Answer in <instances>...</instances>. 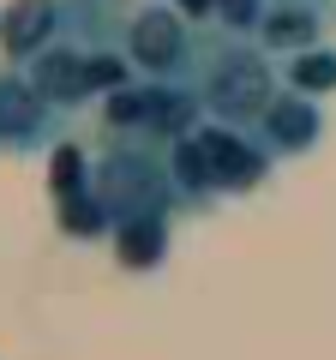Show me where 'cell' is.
<instances>
[{
  "instance_id": "cell-2",
  "label": "cell",
  "mask_w": 336,
  "mask_h": 360,
  "mask_svg": "<svg viewBox=\"0 0 336 360\" xmlns=\"http://www.w3.org/2000/svg\"><path fill=\"white\" fill-rule=\"evenodd\" d=\"M210 37L217 30H193L168 0H138L127 18V60L138 78H168V84H186V78L198 72V60H205Z\"/></svg>"
},
{
  "instance_id": "cell-7",
  "label": "cell",
  "mask_w": 336,
  "mask_h": 360,
  "mask_svg": "<svg viewBox=\"0 0 336 360\" xmlns=\"http://www.w3.org/2000/svg\"><path fill=\"white\" fill-rule=\"evenodd\" d=\"M84 60H91V49L72 37H54L49 49L37 54V60H25V78L49 96L60 115H72V108L91 103V78H84Z\"/></svg>"
},
{
  "instance_id": "cell-8",
  "label": "cell",
  "mask_w": 336,
  "mask_h": 360,
  "mask_svg": "<svg viewBox=\"0 0 336 360\" xmlns=\"http://www.w3.org/2000/svg\"><path fill=\"white\" fill-rule=\"evenodd\" d=\"M66 25V0H6L0 6V54L13 66L37 60Z\"/></svg>"
},
{
  "instance_id": "cell-12",
  "label": "cell",
  "mask_w": 336,
  "mask_h": 360,
  "mask_svg": "<svg viewBox=\"0 0 336 360\" xmlns=\"http://www.w3.org/2000/svg\"><path fill=\"white\" fill-rule=\"evenodd\" d=\"M283 84L300 90V96H330L336 90V42L306 49V54H288L283 60Z\"/></svg>"
},
{
  "instance_id": "cell-1",
  "label": "cell",
  "mask_w": 336,
  "mask_h": 360,
  "mask_svg": "<svg viewBox=\"0 0 336 360\" xmlns=\"http://www.w3.org/2000/svg\"><path fill=\"white\" fill-rule=\"evenodd\" d=\"M193 90L198 103H205L210 120H228V127H259L264 108L276 103V90H283V66L259 49L252 37H210L205 60L193 72Z\"/></svg>"
},
{
  "instance_id": "cell-13",
  "label": "cell",
  "mask_w": 336,
  "mask_h": 360,
  "mask_svg": "<svg viewBox=\"0 0 336 360\" xmlns=\"http://www.w3.org/2000/svg\"><path fill=\"white\" fill-rule=\"evenodd\" d=\"M91 174H96V162L78 144H54V198H78V193H91Z\"/></svg>"
},
{
  "instance_id": "cell-5",
  "label": "cell",
  "mask_w": 336,
  "mask_h": 360,
  "mask_svg": "<svg viewBox=\"0 0 336 360\" xmlns=\"http://www.w3.org/2000/svg\"><path fill=\"white\" fill-rule=\"evenodd\" d=\"M60 108L25 78V66H0V150L6 156H30L54 139Z\"/></svg>"
},
{
  "instance_id": "cell-6",
  "label": "cell",
  "mask_w": 336,
  "mask_h": 360,
  "mask_svg": "<svg viewBox=\"0 0 336 360\" xmlns=\"http://www.w3.org/2000/svg\"><path fill=\"white\" fill-rule=\"evenodd\" d=\"M336 37V0H271V13L259 25V49L271 60H288V54L324 49Z\"/></svg>"
},
{
  "instance_id": "cell-16",
  "label": "cell",
  "mask_w": 336,
  "mask_h": 360,
  "mask_svg": "<svg viewBox=\"0 0 336 360\" xmlns=\"http://www.w3.org/2000/svg\"><path fill=\"white\" fill-rule=\"evenodd\" d=\"M193 30H217V0H168Z\"/></svg>"
},
{
  "instance_id": "cell-4",
  "label": "cell",
  "mask_w": 336,
  "mask_h": 360,
  "mask_svg": "<svg viewBox=\"0 0 336 360\" xmlns=\"http://www.w3.org/2000/svg\"><path fill=\"white\" fill-rule=\"evenodd\" d=\"M198 144H205V162H210V180L217 193H259L264 174H271V144L246 127H228V120H205L198 127Z\"/></svg>"
},
{
  "instance_id": "cell-15",
  "label": "cell",
  "mask_w": 336,
  "mask_h": 360,
  "mask_svg": "<svg viewBox=\"0 0 336 360\" xmlns=\"http://www.w3.org/2000/svg\"><path fill=\"white\" fill-rule=\"evenodd\" d=\"M271 0H217V30L222 37H259Z\"/></svg>"
},
{
  "instance_id": "cell-10",
  "label": "cell",
  "mask_w": 336,
  "mask_h": 360,
  "mask_svg": "<svg viewBox=\"0 0 336 360\" xmlns=\"http://www.w3.org/2000/svg\"><path fill=\"white\" fill-rule=\"evenodd\" d=\"M168 180H174V193H181L186 198V205H198V210H205V205H217V180H210V162H205V144H198V132H193V139H181V144H168Z\"/></svg>"
},
{
  "instance_id": "cell-3",
  "label": "cell",
  "mask_w": 336,
  "mask_h": 360,
  "mask_svg": "<svg viewBox=\"0 0 336 360\" xmlns=\"http://www.w3.org/2000/svg\"><path fill=\"white\" fill-rule=\"evenodd\" d=\"M91 193L103 198V210L115 222L132 217H168L174 205V180H168V156L156 144H108L96 156V174H91Z\"/></svg>"
},
{
  "instance_id": "cell-11",
  "label": "cell",
  "mask_w": 336,
  "mask_h": 360,
  "mask_svg": "<svg viewBox=\"0 0 336 360\" xmlns=\"http://www.w3.org/2000/svg\"><path fill=\"white\" fill-rule=\"evenodd\" d=\"M115 252L127 270H156L168 252V222L162 217H132V222H115Z\"/></svg>"
},
{
  "instance_id": "cell-14",
  "label": "cell",
  "mask_w": 336,
  "mask_h": 360,
  "mask_svg": "<svg viewBox=\"0 0 336 360\" xmlns=\"http://www.w3.org/2000/svg\"><path fill=\"white\" fill-rule=\"evenodd\" d=\"M60 229L78 234V240H91V234L115 229V217L103 210V198H96V193H78V198H60Z\"/></svg>"
},
{
  "instance_id": "cell-9",
  "label": "cell",
  "mask_w": 336,
  "mask_h": 360,
  "mask_svg": "<svg viewBox=\"0 0 336 360\" xmlns=\"http://www.w3.org/2000/svg\"><path fill=\"white\" fill-rule=\"evenodd\" d=\"M318 132H324L318 96H300V90H288V84L276 90V103L264 108V120H259V139L271 144V156H300V150H312Z\"/></svg>"
}]
</instances>
